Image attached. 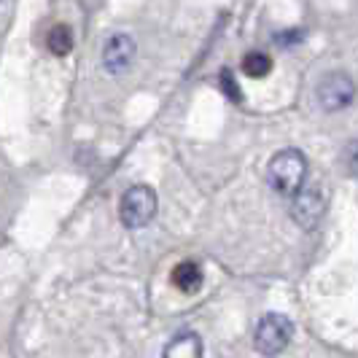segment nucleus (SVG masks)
<instances>
[{"label": "nucleus", "mask_w": 358, "mask_h": 358, "mask_svg": "<svg viewBox=\"0 0 358 358\" xmlns=\"http://www.w3.org/2000/svg\"><path fill=\"white\" fill-rule=\"evenodd\" d=\"M326 205H329V197H326L323 186L318 183L302 186V192L294 197V205H291V218L302 229H313V227H318V221L326 213Z\"/></svg>", "instance_id": "5"}, {"label": "nucleus", "mask_w": 358, "mask_h": 358, "mask_svg": "<svg viewBox=\"0 0 358 358\" xmlns=\"http://www.w3.org/2000/svg\"><path fill=\"white\" fill-rule=\"evenodd\" d=\"M170 280H173V286L178 288L180 294H197L199 288H202L205 275H202V267H199L197 262H178L173 267Z\"/></svg>", "instance_id": "8"}, {"label": "nucleus", "mask_w": 358, "mask_h": 358, "mask_svg": "<svg viewBox=\"0 0 358 358\" xmlns=\"http://www.w3.org/2000/svg\"><path fill=\"white\" fill-rule=\"evenodd\" d=\"M307 178V157L299 148H283L275 154L267 164V180L269 186L280 197H296L305 186Z\"/></svg>", "instance_id": "1"}, {"label": "nucleus", "mask_w": 358, "mask_h": 358, "mask_svg": "<svg viewBox=\"0 0 358 358\" xmlns=\"http://www.w3.org/2000/svg\"><path fill=\"white\" fill-rule=\"evenodd\" d=\"M162 358H202V340L197 331H178L164 345Z\"/></svg>", "instance_id": "7"}, {"label": "nucleus", "mask_w": 358, "mask_h": 358, "mask_svg": "<svg viewBox=\"0 0 358 358\" xmlns=\"http://www.w3.org/2000/svg\"><path fill=\"white\" fill-rule=\"evenodd\" d=\"M315 97H318V106L323 110H329V113L342 110V108H348L356 100V81L342 71L326 73L321 81H318Z\"/></svg>", "instance_id": "4"}, {"label": "nucleus", "mask_w": 358, "mask_h": 358, "mask_svg": "<svg viewBox=\"0 0 358 358\" xmlns=\"http://www.w3.org/2000/svg\"><path fill=\"white\" fill-rule=\"evenodd\" d=\"M243 71H245V76H251V78H267L269 71H272V57L264 52L245 54V59H243Z\"/></svg>", "instance_id": "10"}, {"label": "nucleus", "mask_w": 358, "mask_h": 358, "mask_svg": "<svg viewBox=\"0 0 358 358\" xmlns=\"http://www.w3.org/2000/svg\"><path fill=\"white\" fill-rule=\"evenodd\" d=\"M345 164H348L350 173L358 176V141H353V143L348 145V151H345Z\"/></svg>", "instance_id": "12"}, {"label": "nucleus", "mask_w": 358, "mask_h": 358, "mask_svg": "<svg viewBox=\"0 0 358 358\" xmlns=\"http://www.w3.org/2000/svg\"><path fill=\"white\" fill-rule=\"evenodd\" d=\"M294 340V323L283 313H267L262 321L256 323L253 331V348L262 356H278L283 353Z\"/></svg>", "instance_id": "2"}, {"label": "nucleus", "mask_w": 358, "mask_h": 358, "mask_svg": "<svg viewBox=\"0 0 358 358\" xmlns=\"http://www.w3.org/2000/svg\"><path fill=\"white\" fill-rule=\"evenodd\" d=\"M135 59V41L129 36H110L103 46V68H106L110 76H119V73L129 71Z\"/></svg>", "instance_id": "6"}, {"label": "nucleus", "mask_w": 358, "mask_h": 358, "mask_svg": "<svg viewBox=\"0 0 358 358\" xmlns=\"http://www.w3.org/2000/svg\"><path fill=\"white\" fill-rule=\"evenodd\" d=\"M119 215L127 229H143L154 221L157 215V194L151 186H132L127 189L122 205H119Z\"/></svg>", "instance_id": "3"}, {"label": "nucleus", "mask_w": 358, "mask_h": 358, "mask_svg": "<svg viewBox=\"0 0 358 358\" xmlns=\"http://www.w3.org/2000/svg\"><path fill=\"white\" fill-rule=\"evenodd\" d=\"M221 84H224V92H227L229 97H234L237 103L243 100V94H240V87H237V81H234V76L229 71H221Z\"/></svg>", "instance_id": "11"}, {"label": "nucleus", "mask_w": 358, "mask_h": 358, "mask_svg": "<svg viewBox=\"0 0 358 358\" xmlns=\"http://www.w3.org/2000/svg\"><path fill=\"white\" fill-rule=\"evenodd\" d=\"M46 46L57 57H68L73 52V30L68 24H54L46 36Z\"/></svg>", "instance_id": "9"}]
</instances>
